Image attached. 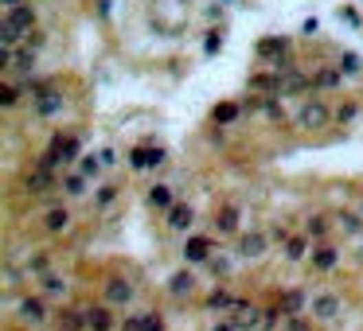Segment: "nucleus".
<instances>
[{"label": "nucleus", "mask_w": 363, "mask_h": 331, "mask_svg": "<svg viewBox=\"0 0 363 331\" xmlns=\"http://www.w3.org/2000/svg\"><path fill=\"white\" fill-rule=\"evenodd\" d=\"M129 300H133V284H129V281H121V277L106 281V304H118V308H125Z\"/></svg>", "instance_id": "obj_1"}, {"label": "nucleus", "mask_w": 363, "mask_h": 331, "mask_svg": "<svg viewBox=\"0 0 363 331\" xmlns=\"http://www.w3.org/2000/svg\"><path fill=\"white\" fill-rule=\"evenodd\" d=\"M305 125V129H324L328 125V109L320 106V102H309V106L301 109V117H297Z\"/></svg>", "instance_id": "obj_2"}, {"label": "nucleus", "mask_w": 363, "mask_h": 331, "mask_svg": "<svg viewBox=\"0 0 363 331\" xmlns=\"http://www.w3.org/2000/svg\"><path fill=\"white\" fill-rule=\"evenodd\" d=\"M258 308L254 304H234V319H230V323H234V331H254L258 328Z\"/></svg>", "instance_id": "obj_3"}, {"label": "nucleus", "mask_w": 363, "mask_h": 331, "mask_svg": "<svg viewBox=\"0 0 363 331\" xmlns=\"http://www.w3.org/2000/svg\"><path fill=\"white\" fill-rule=\"evenodd\" d=\"M20 319H28V323H43V319H47V308H43V300H39V296H28V300H20Z\"/></svg>", "instance_id": "obj_4"}, {"label": "nucleus", "mask_w": 363, "mask_h": 331, "mask_svg": "<svg viewBox=\"0 0 363 331\" xmlns=\"http://www.w3.org/2000/svg\"><path fill=\"white\" fill-rule=\"evenodd\" d=\"M86 328H90V331H109V328H113V316H109V308H106V304L86 308Z\"/></svg>", "instance_id": "obj_5"}, {"label": "nucleus", "mask_w": 363, "mask_h": 331, "mask_svg": "<svg viewBox=\"0 0 363 331\" xmlns=\"http://www.w3.org/2000/svg\"><path fill=\"white\" fill-rule=\"evenodd\" d=\"M336 312H340V296L324 293V296H316L313 300V316L316 319H336Z\"/></svg>", "instance_id": "obj_6"}, {"label": "nucleus", "mask_w": 363, "mask_h": 331, "mask_svg": "<svg viewBox=\"0 0 363 331\" xmlns=\"http://www.w3.org/2000/svg\"><path fill=\"white\" fill-rule=\"evenodd\" d=\"M129 164L133 168H157V164H164V152H160V148H137V152H129Z\"/></svg>", "instance_id": "obj_7"}, {"label": "nucleus", "mask_w": 363, "mask_h": 331, "mask_svg": "<svg viewBox=\"0 0 363 331\" xmlns=\"http://www.w3.org/2000/svg\"><path fill=\"white\" fill-rule=\"evenodd\" d=\"M239 253H242V258H262V253H266V238H262V234H242Z\"/></svg>", "instance_id": "obj_8"}, {"label": "nucleus", "mask_w": 363, "mask_h": 331, "mask_svg": "<svg viewBox=\"0 0 363 331\" xmlns=\"http://www.w3.org/2000/svg\"><path fill=\"white\" fill-rule=\"evenodd\" d=\"M281 312H285V316H297V312H301V308H305V293H301V288H289V293H281Z\"/></svg>", "instance_id": "obj_9"}, {"label": "nucleus", "mask_w": 363, "mask_h": 331, "mask_svg": "<svg viewBox=\"0 0 363 331\" xmlns=\"http://www.w3.org/2000/svg\"><path fill=\"white\" fill-rule=\"evenodd\" d=\"M8 24H12L16 32H28V27L36 24V12H32L28 4H20V8H12V12H8Z\"/></svg>", "instance_id": "obj_10"}, {"label": "nucleus", "mask_w": 363, "mask_h": 331, "mask_svg": "<svg viewBox=\"0 0 363 331\" xmlns=\"http://www.w3.org/2000/svg\"><path fill=\"white\" fill-rule=\"evenodd\" d=\"M207 253H211L207 238H188V246H184V258L188 261H207Z\"/></svg>", "instance_id": "obj_11"}, {"label": "nucleus", "mask_w": 363, "mask_h": 331, "mask_svg": "<svg viewBox=\"0 0 363 331\" xmlns=\"http://www.w3.org/2000/svg\"><path fill=\"white\" fill-rule=\"evenodd\" d=\"M192 288H195V277H192V273H176V277L168 281V293L172 296H188Z\"/></svg>", "instance_id": "obj_12"}, {"label": "nucleus", "mask_w": 363, "mask_h": 331, "mask_svg": "<svg viewBox=\"0 0 363 331\" xmlns=\"http://www.w3.org/2000/svg\"><path fill=\"white\" fill-rule=\"evenodd\" d=\"M168 226L172 230H188V226H192V207H172L168 211Z\"/></svg>", "instance_id": "obj_13"}, {"label": "nucleus", "mask_w": 363, "mask_h": 331, "mask_svg": "<svg viewBox=\"0 0 363 331\" xmlns=\"http://www.w3.org/2000/svg\"><path fill=\"white\" fill-rule=\"evenodd\" d=\"M47 187H51V172L47 168H36V172L28 176V191H36L39 195V191H47Z\"/></svg>", "instance_id": "obj_14"}, {"label": "nucleus", "mask_w": 363, "mask_h": 331, "mask_svg": "<svg viewBox=\"0 0 363 331\" xmlns=\"http://www.w3.org/2000/svg\"><path fill=\"white\" fill-rule=\"evenodd\" d=\"M285 47H289L285 39H262V43H258V55H266V59H274V55H285Z\"/></svg>", "instance_id": "obj_15"}, {"label": "nucleus", "mask_w": 363, "mask_h": 331, "mask_svg": "<svg viewBox=\"0 0 363 331\" xmlns=\"http://www.w3.org/2000/svg\"><path fill=\"white\" fill-rule=\"evenodd\" d=\"M313 265H316V269H332V265H336V249H332V246H320L313 253Z\"/></svg>", "instance_id": "obj_16"}, {"label": "nucleus", "mask_w": 363, "mask_h": 331, "mask_svg": "<svg viewBox=\"0 0 363 331\" xmlns=\"http://www.w3.org/2000/svg\"><path fill=\"white\" fill-rule=\"evenodd\" d=\"M63 328H67V331H82L86 328V316L78 312V308H67V312H63Z\"/></svg>", "instance_id": "obj_17"}, {"label": "nucleus", "mask_w": 363, "mask_h": 331, "mask_svg": "<svg viewBox=\"0 0 363 331\" xmlns=\"http://www.w3.org/2000/svg\"><path fill=\"white\" fill-rule=\"evenodd\" d=\"M148 203H153V207H160V211H164V207L172 211V191H168V187H160V183H157V187L148 191Z\"/></svg>", "instance_id": "obj_18"}, {"label": "nucleus", "mask_w": 363, "mask_h": 331, "mask_svg": "<svg viewBox=\"0 0 363 331\" xmlns=\"http://www.w3.org/2000/svg\"><path fill=\"white\" fill-rule=\"evenodd\" d=\"M215 222H219V230H223V234H230V230L239 226V211H234V207H223V214H219Z\"/></svg>", "instance_id": "obj_19"}, {"label": "nucleus", "mask_w": 363, "mask_h": 331, "mask_svg": "<svg viewBox=\"0 0 363 331\" xmlns=\"http://www.w3.org/2000/svg\"><path fill=\"white\" fill-rule=\"evenodd\" d=\"M250 86L254 90H281V74H258V78H250Z\"/></svg>", "instance_id": "obj_20"}, {"label": "nucleus", "mask_w": 363, "mask_h": 331, "mask_svg": "<svg viewBox=\"0 0 363 331\" xmlns=\"http://www.w3.org/2000/svg\"><path fill=\"white\" fill-rule=\"evenodd\" d=\"M67 222H71V214L63 211V207L47 211V230H67Z\"/></svg>", "instance_id": "obj_21"}, {"label": "nucleus", "mask_w": 363, "mask_h": 331, "mask_svg": "<svg viewBox=\"0 0 363 331\" xmlns=\"http://www.w3.org/2000/svg\"><path fill=\"white\" fill-rule=\"evenodd\" d=\"M234 304H239V300L230 293H223V288H215V293L207 296V308H234Z\"/></svg>", "instance_id": "obj_22"}, {"label": "nucleus", "mask_w": 363, "mask_h": 331, "mask_svg": "<svg viewBox=\"0 0 363 331\" xmlns=\"http://www.w3.org/2000/svg\"><path fill=\"white\" fill-rule=\"evenodd\" d=\"M59 106H63V94H43V98H39V113H43V117L55 113Z\"/></svg>", "instance_id": "obj_23"}, {"label": "nucleus", "mask_w": 363, "mask_h": 331, "mask_svg": "<svg viewBox=\"0 0 363 331\" xmlns=\"http://www.w3.org/2000/svg\"><path fill=\"white\" fill-rule=\"evenodd\" d=\"M285 258H289V261H301L305 258V238H289V242H285Z\"/></svg>", "instance_id": "obj_24"}, {"label": "nucleus", "mask_w": 363, "mask_h": 331, "mask_svg": "<svg viewBox=\"0 0 363 331\" xmlns=\"http://www.w3.org/2000/svg\"><path fill=\"white\" fill-rule=\"evenodd\" d=\"M239 117V106H234V102H223V106L215 109V121H223V125H227V121H234Z\"/></svg>", "instance_id": "obj_25"}, {"label": "nucleus", "mask_w": 363, "mask_h": 331, "mask_svg": "<svg viewBox=\"0 0 363 331\" xmlns=\"http://www.w3.org/2000/svg\"><path fill=\"white\" fill-rule=\"evenodd\" d=\"M16 67H20V71H32V67H36V51H32V47L16 51Z\"/></svg>", "instance_id": "obj_26"}, {"label": "nucleus", "mask_w": 363, "mask_h": 331, "mask_svg": "<svg viewBox=\"0 0 363 331\" xmlns=\"http://www.w3.org/2000/svg\"><path fill=\"white\" fill-rule=\"evenodd\" d=\"M281 90H293V94H297V90H305V78H301V74H293V71H285V78H281Z\"/></svg>", "instance_id": "obj_27"}, {"label": "nucleus", "mask_w": 363, "mask_h": 331, "mask_svg": "<svg viewBox=\"0 0 363 331\" xmlns=\"http://www.w3.org/2000/svg\"><path fill=\"white\" fill-rule=\"evenodd\" d=\"M16 39H20V32H16V27L8 24V20H4V24H0V43H4V47H12Z\"/></svg>", "instance_id": "obj_28"}, {"label": "nucleus", "mask_w": 363, "mask_h": 331, "mask_svg": "<svg viewBox=\"0 0 363 331\" xmlns=\"http://www.w3.org/2000/svg\"><path fill=\"white\" fill-rule=\"evenodd\" d=\"M63 187H67V195H82L86 183H82V176H67L63 179Z\"/></svg>", "instance_id": "obj_29"}, {"label": "nucleus", "mask_w": 363, "mask_h": 331, "mask_svg": "<svg viewBox=\"0 0 363 331\" xmlns=\"http://www.w3.org/2000/svg\"><path fill=\"white\" fill-rule=\"evenodd\" d=\"M360 67H363L360 55H344V59H340V71H344V74H355Z\"/></svg>", "instance_id": "obj_30"}, {"label": "nucleus", "mask_w": 363, "mask_h": 331, "mask_svg": "<svg viewBox=\"0 0 363 331\" xmlns=\"http://www.w3.org/2000/svg\"><path fill=\"white\" fill-rule=\"evenodd\" d=\"M16 98H20L16 86H0V106H16Z\"/></svg>", "instance_id": "obj_31"}, {"label": "nucleus", "mask_w": 363, "mask_h": 331, "mask_svg": "<svg viewBox=\"0 0 363 331\" xmlns=\"http://www.w3.org/2000/svg\"><path fill=\"white\" fill-rule=\"evenodd\" d=\"M305 230H309V238H320L328 230V222H324V218H309V226H305Z\"/></svg>", "instance_id": "obj_32"}, {"label": "nucleus", "mask_w": 363, "mask_h": 331, "mask_svg": "<svg viewBox=\"0 0 363 331\" xmlns=\"http://www.w3.org/2000/svg\"><path fill=\"white\" fill-rule=\"evenodd\" d=\"M141 331H164V319L153 312V316H145V323H141Z\"/></svg>", "instance_id": "obj_33"}, {"label": "nucleus", "mask_w": 363, "mask_h": 331, "mask_svg": "<svg viewBox=\"0 0 363 331\" xmlns=\"http://www.w3.org/2000/svg\"><path fill=\"white\" fill-rule=\"evenodd\" d=\"M340 226H344L348 234H355V230H360V218H355V214H340Z\"/></svg>", "instance_id": "obj_34"}, {"label": "nucleus", "mask_w": 363, "mask_h": 331, "mask_svg": "<svg viewBox=\"0 0 363 331\" xmlns=\"http://www.w3.org/2000/svg\"><path fill=\"white\" fill-rule=\"evenodd\" d=\"M43 288H47V293H63L67 281H59V277H43Z\"/></svg>", "instance_id": "obj_35"}, {"label": "nucleus", "mask_w": 363, "mask_h": 331, "mask_svg": "<svg viewBox=\"0 0 363 331\" xmlns=\"http://www.w3.org/2000/svg\"><path fill=\"white\" fill-rule=\"evenodd\" d=\"M74 156H78V141H63V160H74Z\"/></svg>", "instance_id": "obj_36"}, {"label": "nucleus", "mask_w": 363, "mask_h": 331, "mask_svg": "<svg viewBox=\"0 0 363 331\" xmlns=\"http://www.w3.org/2000/svg\"><path fill=\"white\" fill-rule=\"evenodd\" d=\"M141 323H145V316H129V319H125V328H121V331H141Z\"/></svg>", "instance_id": "obj_37"}, {"label": "nucleus", "mask_w": 363, "mask_h": 331, "mask_svg": "<svg viewBox=\"0 0 363 331\" xmlns=\"http://www.w3.org/2000/svg\"><path fill=\"white\" fill-rule=\"evenodd\" d=\"M285 331H309V323H305V319H301V316H293V319H289V323H285Z\"/></svg>", "instance_id": "obj_38"}, {"label": "nucleus", "mask_w": 363, "mask_h": 331, "mask_svg": "<svg viewBox=\"0 0 363 331\" xmlns=\"http://www.w3.org/2000/svg\"><path fill=\"white\" fill-rule=\"evenodd\" d=\"M98 168H102V160H86V164H82V176H98Z\"/></svg>", "instance_id": "obj_39"}, {"label": "nucleus", "mask_w": 363, "mask_h": 331, "mask_svg": "<svg viewBox=\"0 0 363 331\" xmlns=\"http://www.w3.org/2000/svg\"><path fill=\"white\" fill-rule=\"evenodd\" d=\"M316 82H320V86H336V74L324 71V74H316Z\"/></svg>", "instance_id": "obj_40"}, {"label": "nucleus", "mask_w": 363, "mask_h": 331, "mask_svg": "<svg viewBox=\"0 0 363 331\" xmlns=\"http://www.w3.org/2000/svg\"><path fill=\"white\" fill-rule=\"evenodd\" d=\"M211 331H234V323H215Z\"/></svg>", "instance_id": "obj_41"}, {"label": "nucleus", "mask_w": 363, "mask_h": 331, "mask_svg": "<svg viewBox=\"0 0 363 331\" xmlns=\"http://www.w3.org/2000/svg\"><path fill=\"white\" fill-rule=\"evenodd\" d=\"M4 4H8V8H20V0H4Z\"/></svg>", "instance_id": "obj_42"}]
</instances>
